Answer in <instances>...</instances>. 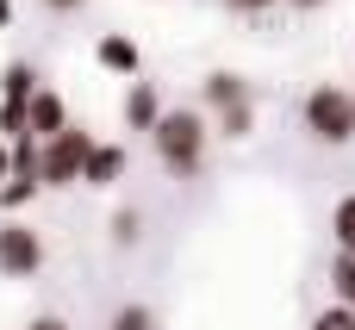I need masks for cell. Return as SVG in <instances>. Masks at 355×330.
<instances>
[{"mask_svg": "<svg viewBox=\"0 0 355 330\" xmlns=\"http://www.w3.org/2000/svg\"><path fill=\"white\" fill-rule=\"evenodd\" d=\"M94 62H100V69H112V75H137V62H144V56H137V44H131L125 31H106V37L94 44Z\"/></svg>", "mask_w": 355, "mask_h": 330, "instance_id": "cell-9", "label": "cell"}, {"mask_svg": "<svg viewBox=\"0 0 355 330\" xmlns=\"http://www.w3.org/2000/svg\"><path fill=\"white\" fill-rule=\"evenodd\" d=\"M37 94V69L31 62H6L0 69V100H31Z\"/></svg>", "mask_w": 355, "mask_h": 330, "instance_id": "cell-12", "label": "cell"}, {"mask_svg": "<svg viewBox=\"0 0 355 330\" xmlns=\"http://www.w3.org/2000/svg\"><path fill=\"white\" fill-rule=\"evenodd\" d=\"M349 94H355V87H349Z\"/></svg>", "mask_w": 355, "mask_h": 330, "instance_id": "cell-24", "label": "cell"}, {"mask_svg": "<svg viewBox=\"0 0 355 330\" xmlns=\"http://www.w3.org/2000/svg\"><path fill=\"white\" fill-rule=\"evenodd\" d=\"M106 330H162V318H156V306L131 299V306H119V312L106 318Z\"/></svg>", "mask_w": 355, "mask_h": 330, "instance_id": "cell-13", "label": "cell"}, {"mask_svg": "<svg viewBox=\"0 0 355 330\" xmlns=\"http://www.w3.org/2000/svg\"><path fill=\"white\" fill-rule=\"evenodd\" d=\"M25 330H69V324H62V318H31Z\"/></svg>", "mask_w": 355, "mask_h": 330, "instance_id": "cell-21", "label": "cell"}, {"mask_svg": "<svg viewBox=\"0 0 355 330\" xmlns=\"http://www.w3.org/2000/svg\"><path fill=\"white\" fill-rule=\"evenodd\" d=\"M331 237H337V250H355V193L331 206Z\"/></svg>", "mask_w": 355, "mask_h": 330, "instance_id": "cell-15", "label": "cell"}, {"mask_svg": "<svg viewBox=\"0 0 355 330\" xmlns=\"http://www.w3.org/2000/svg\"><path fill=\"white\" fill-rule=\"evenodd\" d=\"M331 299L355 306V250H337V262H331Z\"/></svg>", "mask_w": 355, "mask_h": 330, "instance_id": "cell-14", "label": "cell"}, {"mask_svg": "<svg viewBox=\"0 0 355 330\" xmlns=\"http://www.w3.org/2000/svg\"><path fill=\"white\" fill-rule=\"evenodd\" d=\"M112 181H125V144H87V156H81V187H112Z\"/></svg>", "mask_w": 355, "mask_h": 330, "instance_id": "cell-6", "label": "cell"}, {"mask_svg": "<svg viewBox=\"0 0 355 330\" xmlns=\"http://www.w3.org/2000/svg\"><path fill=\"white\" fill-rule=\"evenodd\" d=\"M12 175V150H6V137H0V181Z\"/></svg>", "mask_w": 355, "mask_h": 330, "instance_id": "cell-22", "label": "cell"}, {"mask_svg": "<svg viewBox=\"0 0 355 330\" xmlns=\"http://www.w3.org/2000/svg\"><path fill=\"white\" fill-rule=\"evenodd\" d=\"M225 6H231V12H250V19H256V12H268V6H281V0H225Z\"/></svg>", "mask_w": 355, "mask_h": 330, "instance_id": "cell-18", "label": "cell"}, {"mask_svg": "<svg viewBox=\"0 0 355 330\" xmlns=\"http://www.w3.org/2000/svg\"><path fill=\"white\" fill-rule=\"evenodd\" d=\"M112 243H125V250L137 243V212H119V218H112Z\"/></svg>", "mask_w": 355, "mask_h": 330, "instance_id": "cell-17", "label": "cell"}, {"mask_svg": "<svg viewBox=\"0 0 355 330\" xmlns=\"http://www.w3.org/2000/svg\"><path fill=\"white\" fill-rule=\"evenodd\" d=\"M300 125H306V137L324 144V150L355 144V94L343 81H318V87L300 100Z\"/></svg>", "mask_w": 355, "mask_h": 330, "instance_id": "cell-2", "label": "cell"}, {"mask_svg": "<svg viewBox=\"0 0 355 330\" xmlns=\"http://www.w3.org/2000/svg\"><path fill=\"white\" fill-rule=\"evenodd\" d=\"M44 6H50V12H81L87 0H44Z\"/></svg>", "mask_w": 355, "mask_h": 330, "instance_id": "cell-20", "label": "cell"}, {"mask_svg": "<svg viewBox=\"0 0 355 330\" xmlns=\"http://www.w3.org/2000/svg\"><path fill=\"white\" fill-rule=\"evenodd\" d=\"M156 119H162V94H156V81H131V87H125V125L150 137Z\"/></svg>", "mask_w": 355, "mask_h": 330, "instance_id": "cell-8", "label": "cell"}, {"mask_svg": "<svg viewBox=\"0 0 355 330\" xmlns=\"http://www.w3.org/2000/svg\"><path fill=\"white\" fill-rule=\"evenodd\" d=\"M200 100H206L200 112H225V106H243V100H256V94H250V81H243L237 69H212L206 87H200Z\"/></svg>", "mask_w": 355, "mask_h": 330, "instance_id": "cell-7", "label": "cell"}, {"mask_svg": "<svg viewBox=\"0 0 355 330\" xmlns=\"http://www.w3.org/2000/svg\"><path fill=\"white\" fill-rule=\"evenodd\" d=\"M37 193H44V187H37V175H6V181H0V218L25 212V206H31Z\"/></svg>", "mask_w": 355, "mask_h": 330, "instance_id": "cell-10", "label": "cell"}, {"mask_svg": "<svg viewBox=\"0 0 355 330\" xmlns=\"http://www.w3.org/2000/svg\"><path fill=\"white\" fill-rule=\"evenodd\" d=\"M87 144H94V137H87L81 125H62L56 137H37V187H75Z\"/></svg>", "mask_w": 355, "mask_h": 330, "instance_id": "cell-3", "label": "cell"}, {"mask_svg": "<svg viewBox=\"0 0 355 330\" xmlns=\"http://www.w3.org/2000/svg\"><path fill=\"white\" fill-rule=\"evenodd\" d=\"M62 125H69V100H62L56 87L37 81V94L25 100V131H31V137H56Z\"/></svg>", "mask_w": 355, "mask_h": 330, "instance_id": "cell-5", "label": "cell"}, {"mask_svg": "<svg viewBox=\"0 0 355 330\" xmlns=\"http://www.w3.org/2000/svg\"><path fill=\"white\" fill-rule=\"evenodd\" d=\"M206 131L212 119L200 106H162V119L150 125V144H156V162L175 175V181H193L206 168Z\"/></svg>", "mask_w": 355, "mask_h": 330, "instance_id": "cell-1", "label": "cell"}, {"mask_svg": "<svg viewBox=\"0 0 355 330\" xmlns=\"http://www.w3.org/2000/svg\"><path fill=\"white\" fill-rule=\"evenodd\" d=\"M306 330H355V306H337V299H331V306H324Z\"/></svg>", "mask_w": 355, "mask_h": 330, "instance_id": "cell-16", "label": "cell"}, {"mask_svg": "<svg viewBox=\"0 0 355 330\" xmlns=\"http://www.w3.org/2000/svg\"><path fill=\"white\" fill-rule=\"evenodd\" d=\"M206 119L218 125V137L243 144V137H250V125H256V100H243V106H225V112H206Z\"/></svg>", "mask_w": 355, "mask_h": 330, "instance_id": "cell-11", "label": "cell"}, {"mask_svg": "<svg viewBox=\"0 0 355 330\" xmlns=\"http://www.w3.org/2000/svg\"><path fill=\"white\" fill-rule=\"evenodd\" d=\"M12 19H19V6H12V0H0V31H12Z\"/></svg>", "mask_w": 355, "mask_h": 330, "instance_id": "cell-19", "label": "cell"}, {"mask_svg": "<svg viewBox=\"0 0 355 330\" xmlns=\"http://www.w3.org/2000/svg\"><path fill=\"white\" fill-rule=\"evenodd\" d=\"M287 6H293V12H318L324 0H287Z\"/></svg>", "mask_w": 355, "mask_h": 330, "instance_id": "cell-23", "label": "cell"}, {"mask_svg": "<svg viewBox=\"0 0 355 330\" xmlns=\"http://www.w3.org/2000/svg\"><path fill=\"white\" fill-rule=\"evenodd\" d=\"M44 268V237L19 218H0V275L6 281H31Z\"/></svg>", "mask_w": 355, "mask_h": 330, "instance_id": "cell-4", "label": "cell"}]
</instances>
